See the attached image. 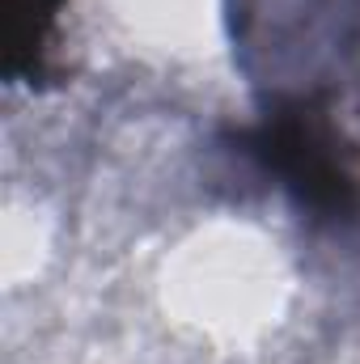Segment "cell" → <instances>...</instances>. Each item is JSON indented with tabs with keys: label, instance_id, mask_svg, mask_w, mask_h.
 Masks as SVG:
<instances>
[{
	"label": "cell",
	"instance_id": "obj_2",
	"mask_svg": "<svg viewBox=\"0 0 360 364\" xmlns=\"http://www.w3.org/2000/svg\"><path fill=\"white\" fill-rule=\"evenodd\" d=\"M229 144L301 216L335 229L360 225V149L331 114V97L263 102L255 123L229 132Z\"/></svg>",
	"mask_w": 360,
	"mask_h": 364
},
{
	"label": "cell",
	"instance_id": "obj_3",
	"mask_svg": "<svg viewBox=\"0 0 360 364\" xmlns=\"http://www.w3.org/2000/svg\"><path fill=\"white\" fill-rule=\"evenodd\" d=\"M68 0H4V77L13 85H43L55 77L60 17Z\"/></svg>",
	"mask_w": 360,
	"mask_h": 364
},
{
	"label": "cell",
	"instance_id": "obj_1",
	"mask_svg": "<svg viewBox=\"0 0 360 364\" xmlns=\"http://www.w3.org/2000/svg\"><path fill=\"white\" fill-rule=\"evenodd\" d=\"M229 30L263 102L331 97L360 64V0H229Z\"/></svg>",
	"mask_w": 360,
	"mask_h": 364
}]
</instances>
